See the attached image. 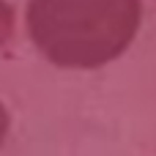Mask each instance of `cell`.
<instances>
[{
    "label": "cell",
    "mask_w": 156,
    "mask_h": 156,
    "mask_svg": "<svg viewBox=\"0 0 156 156\" xmlns=\"http://www.w3.org/2000/svg\"><path fill=\"white\" fill-rule=\"evenodd\" d=\"M143 0H27L25 27L52 66L90 71L118 60L137 38Z\"/></svg>",
    "instance_id": "obj_1"
},
{
    "label": "cell",
    "mask_w": 156,
    "mask_h": 156,
    "mask_svg": "<svg viewBox=\"0 0 156 156\" xmlns=\"http://www.w3.org/2000/svg\"><path fill=\"white\" fill-rule=\"evenodd\" d=\"M14 36V8L8 0H0V49L11 41Z\"/></svg>",
    "instance_id": "obj_2"
},
{
    "label": "cell",
    "mask_w": 156,
    "mask_h": 156,
    "mask_svg": "<svg viewBox=\"0 0 156 156\" xmlns=\"http://www.w3.org/2000/svg\"><path fill=\"white\" fill-rule=\"evenodd\" d=\"M5 126H8V115H5V107L0 104V143H3V134H5Z\"/></svg>",
    "instance_id": "obj_3"
}]
</instances>
